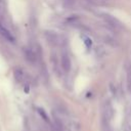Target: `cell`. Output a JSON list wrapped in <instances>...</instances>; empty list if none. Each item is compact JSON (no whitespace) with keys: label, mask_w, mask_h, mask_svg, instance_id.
Listing matches in <instances>:
<instances>
[{"label":"cell","mask_w":131,"mask_h":131,"mask_svg":"<svg viewBox=\"0 0 131 131\" xmlns=\"http://www.w3.org/2000/svg\"><path fill=\"white\" fill-rule=\"evenodd\" d=\"M102 18L105 21V24L114 31H122L124 29L123 24L115 16L108 14V13H103L102 14Z\"/></svg>","instance_id":"1"},{"label":"cell","mask_w":131,"mask_h":131,"mask_svg":"<svg viewBox=\"0 0 131 131\" xmlns=\"http://www.w3.org/2000/svg\"><path fill=\"white\" fill-rule=\"evenodd\" d=\"M0 35L5 39V40H7V41H9V42H14V36L12 35V33L4 26V25H2L1 23H0Z\"/></svg>","instance_id":"2"},{"label":"cell","mask_w":131,"mask_h":131,"mask_svg":"<svg viewBox=\"0 0 131 131\" xmlns=\"http://www.w3.org/2000/svg\"><path fill=\"white\" fill-rule=\"evenodd\" d=\"M60 63H61V68L63 69V71L66 73H69L71 71V59H70V56L67 54V53H62L61 55V59H60Z\"/></svg>","instance_id":"3"},{"label":"cell","mask_w":131,"mask_h":131,"mask_svg":"<svg viewBox=\"0 0 131 131\" xmlns=\"http://www.w3.org/2000/svg\"><path fill=\"white\" fill-rule=\"evenodd\" d=\"M46 40L51 45H57L58 44V36L53 32H46L45 33Z\"/></svg>","instance_id":"4"},{"label":"cell","mask_w":131,"mask_h":131,"mask_svg":"<svg viewBox=\"0 0 131 131\" xmlns=\"http://www.w3.org/2000/svg\"><path fill=\"white\" fill-rule=\"evenodd\" d=\"M25 54H26V58L30 61V62H35L36 61V54H35V52L32 50V49H30V48H27L26 50H25Z\"/></svg>","instance_id":"5"},{"label":"cell","mask_w":131,"mask_h":131,"mask_svg":"<svg viewBox=\"0 0 131 131\" xmlns=\"http://www.w3.org/2000/svg\"><path fill=\"white\" fill-rule=\"evenodd\" d=\"M37 111H38L39 115L41 116V118H42L45 122H47V123H49V124H50V119H49V117L47 116V114L45 113V111H44L43 108H41V107H38V108H37Z\"/></svg>","instance_id":"6"},{"label":"cell","mask_w":131,"mask_h":131,"mask_svg":"<svg viewBox=\"0 0 131 131\" xmlns=\"http://www.w3.org/2000/svg\"><path fill=\"white\" fill-rule=\"evenodd\" d=\"M14 77H15V79L18 82H21L23 79H24V73H23V71L20 69H16L14 71Z\"/></svg>","instance_id":"7"},{"label":"cell","mask_w":131,"mask_h":131,"mask_svg":"<svg viewBox=\"0 0 131 131\" xmlns=\"http://www.w3.org/2000/svg\"><path fill=\"white\" fill-rule=\"evenodd\" d=\"M62 3H63V6L64 7H68V8H71L74 4V1L73 0H62Z\"/></svg>","instance_id":"8"},{"label":"cell","mask_w":131,"mask_h":131,"mask_svg":"<svg viewBox=\"0 0 131 131\" xmlns=\"http://www.w3.org/2000/svg\"><path fill=\"white\" fill-rule=\"evenodd\" d=\"M127 80H128V85L131 88V69H128V75H127Z\"/></svg>","instance_id":"9"},{"label":"cell","mask_w":131,"mask_h":131,"mask_svg":"<svg viewBox=\"0 0 131 131\" xmlns=\"http://www.w3.org/2000/svg\"><path fill=\"white\" fill-rule=\"evenodd\" d=\"M84 38V43L86 44V46L89 48L90 46H91V40L88 38V37H83Z\"/></svg>","instance_id":"10"}]
</instances>
